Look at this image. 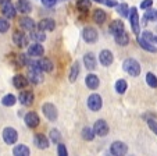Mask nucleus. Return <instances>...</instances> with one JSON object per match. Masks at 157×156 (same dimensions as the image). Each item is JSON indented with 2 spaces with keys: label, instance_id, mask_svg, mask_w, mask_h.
Returning a JSON list of instances; mask_svg holds the SVG:
<instances>
[{
  "label": "nucleus",
  "instance_id": "58836bf2",
  "mask_svg": "<svg viewBox=\"0 0 157 156\" xmlns=\"http://www.w3.org/2000/svg\"><path fill=\"white\" fill-rule=\"evenodd\" d=\"M146 20H150V21H156L157 20V10H149L145 15Z\"/></svg>",
  "mask_w": 157,
  "mask_h": 156
},
{
  "label": "nucleus",
  "instance_id": "b1692460",
  "mask_svg": "<svg viewBox=\"0 0 157 156\" xmlns=\"http://www.w3.org/2000/svg\"><path fill=\"white\" fill-rule=\"evenodd\" d=\"M13 155L14 156H29L31 152H29V148L27 145L21 144V145H17V146L13 149Z\"/></svg>",
  "mask_w": 157,
  "mask_h": 156
},
{
  "label": "nucleus",
  "instance_id": "39448f33",
  "mask_svg": "<svg viewBox=\"0 0 157 156\" xmlns=\"http://www.w3.org/2000/svg\"><path fill=\"white\" fill-rule=\"evenodd\" d=\"M17 139H18V133L13 128V127H7V128L3 130V141L6 142L7 145L15 144Z\"/></svg>",
  "mask_w": 157,
  "mask_h": 156
},
{
  "label": "nucleus",
  "instance_id": "2eb2a0df",
  "mask_svg": "<svg viewBox=\"0 0 157 156\" xmlns=\"http://www.w3.org/2000/svg\"><path fill=\"white\" fill-rule=\"evenodd\" d=\"M15 10H18L22 14H28V13L32 11V4H31L29 0H18Z\"/></svg>",
  "mask_w": 157,
  "mask_h": 156
},
{
  "label": "nucleus",
  "instance_id": "c9c22d12",
  "mask_svg": "<svg viewBox=\"0 0 157 156\" xmlns=\"http://www.w3.org/2000/svg\"><path fill=\"white\" fill-rule=\"evenodd\" d=\"M117 7V11L120 13V14L122 15V17H128V14H129V10H128V6L125 3L120 4V6H116Z\"/></svg>",
  "mask_w": 157,
  "mask_h": 156
},
{
  "label": "nucleus",
  "instance_id": "2f4dec72",
  "mask_svg": "<svg viewBox=\"0 0 157 156\" xmlns=\"http://www.w3.org/2000/svg\"><path fill=\"white\" fill-rule=\"evenodd\" d=\"M82 138L85 139V141H92V139L95 138V131H93V128L85 127V128L82 130Z\"/></svg>",
  "mask_w": 157,
  "mask_h": 156
},
{
  "label": "nucleus",
  "instance_id": "dca6fc26",
  "mask_svg": "<svg viewBox=\"0 0 157 156\" xmlns=\"http://www.w3.org/2000/svg\"><path fill=\"white\" fill-rule=\"evenodd\" d=\"M2 13H3L4 17H7V18H14L17 10H15V7L11 4V2H7V3L2 4Z\"/></svg>",
  "mask_w": 157,
  "mask_h": 156
},
{
  "label": "nucleus",
  "instance_id": "c03bdc74",
  "mask_svg": "<svg viewBox=\"0 0 157 156\" xmlns=\"http://www.w3.org/2000/svg\"><path fill=\"white\" fill-rule=\"evenodd\" d=\"M101 3H104L106 6H110V7H116L117 3L114 2V0H101Z\"/></svg>",
  "mask_w": 157,
  "mask_h": 156
},
{
  "label": "nucleus",
  "instance_id": "a19ab883",
  "mask_svg": "<svg viewBox=\"0 0 157 156\" xmlns=\"http://www.w3.org/2000/svg\"><path fill=\"white\" fill-rule=\"evenodd\" d=\"M151 6H153V0H143L142 3H140V9H143V10L150 9Z\"/></svg>",
  "mask_w": 157,
  "mask_h": 156
},
{
  "label": "nucleus",
  "instance_id": "37998d69",
  "mask_svg": "<svg viewBox=\"0 0 157 156\" xmlns=\"http://www.w3.org/2000/svg\"><path fill=\"white\" fill-rule=\"evenodd\" d=\"M57 0H42V3H43V6L46 7H53L54 4H56Z\"/></svg>",
  "mask_w": 157,
  "mask_h": 156
},
{
  "label": "nucleus",
  "instance_id": "5701e85b",
  "mask_svg": "<svg viewBox=\"0 0 157 156\" xmlns=\"http://www.w3.org/2000/svg\"><path fill=\"white\" fill-rule=\"evenodd\" d=\"M138 43H139V46L142 47V49L147 50L150 53H157V47L153 46V45H151L150 42H147L146 39H143L142 36H138Z\"/></svg>",
  "mask_w": 157,
  "mask_h": 156
},
{
  "label": "nucleus",
  "instance_id": "473e14b6",
  "mask_svg": "<svg viewBox=\"0 0 157 156\" xmlns=\"http://www.w3.org/2000/svg\"><path fill=\"white\" fill-rule=\"evenodd\" d=\"M146 81H147V85L151 88H157V77L153 73H147L146 74Z\"/></svg>",
  "mask_w": 157,
  "mask_h": 156
},
{
  "label": "nucleus",
  "instance_id": "c756f323",
  "mask_svg": "<svg viewBox=\"0 0 157 156\" xmlns=\"http://www.w3.org/2000/svg\"><path fill=\"white\" fill-rule=\"evenodd\" d=\"M15 102H17V98H15L14 95H11V94L6 95V96H4L3 99H2V103H3V106H6V107H11V106H14Z\"/></svg>",
  "mask_w": 157,
  "mask_h": 156
},
{
  "label": "nucleus",
  "instance_id": "f8f14e48",
  "mask_svg": "<svg viewBox=\"0 0 157 156\" xmlns=\"http://www.w3.org/2000/svg\"><path fill=\"white\" fill-rule=\"evenodd\" d=\"M109 31H110V34H113L114 36L118 35V34H121V32H124V31H125V28H124V22H122L121 20H114L113 22L110 24Z\"/></svg>",
  "mask_w": 157,
  "mask_h": 156
},
{
  "label": "nucleus",
  "instance_id": "6e6552de",
  "mask_svg": "<svg viewBox=\"0 0 157 156\" xmlns=\"http://www.w3.org/2000/svg\"><path fill=\"white\" fill-rule=\"evenodd\" d=\"M93 131H95V135L99 137H104L109 134V126L104 120H98L93 126Z\"/></svg>",
  "mask_w": 157,
  "mask_h": 156
},
{
  "label": "nucleus",
  "instance_id": "a18cd8bd",
  "mask_svg": "<svg viewBox=\"0 0 157 156\" xmlns=\"http://www.w3.org/2000/svg\"><path fill=\"white\" fill-rule=\"evenodd\" d=\"M7 2H10V0H0V6H2L3 3H7Z\"/></svg>",
  "mask_w": 157,
  "mask_h": 156
},
{
  "label": "nucleus",
  "instance_id": "6ab92c4d",
  "mask_svg": "<svg viewBox=\"0 0 157 156\" xmlns=\"http://www.w3.org/2000/svg\"><path fill=\"white\" fill-rule=\"evenodd\" d=\"M85 84L89 89H98L100 81H99L98 75H95V74H89V75H86V78H85Z\"/></svg>",
  "mask_w": 157,
  "mask_h": 156
},
{
  "label": "nucleus",
  "instance_id": "f257e3e1",
  "mask_svg": "<svg viewBox=\"0 0 157 156\" xmlns=\"http://www.w3.org/2000/svg\"><path fill=\"white\" fill-rule=\"evenodd\" d=\"M122 68L131 77H138L140 74V64L135 59H127L122 64Z\"/></svg>",
  "mask_w": 157,
  "mask_h": 156
},
{
  "label": "nucleus",
  "instance_id": "a211bd4d",
  "mask_svg": "<svg viewBox=\"0 0 157 156\" xmlns=\"http://www.w3.org/2000/svg\"><path fill=\"white\" fill-rule=\"evenodd\" d=\"M33 144L39 148V149H46L49 148V139L48 137H44L43 134H36L33 138Z\"/></svg>",
  "mask_w": 157,
  "mask_h": 156
},
{
  "label": "nucleus",
  "instance_id": "4c0bfd02",
  "mask_svg": "<svg viewBox=\"0 0 157 156\" xmlns=\"http://www.w3.org/2000/svg\"><path fill=\"white\" fill-rule=\"evenodd\" d=\"M142 38H143V39H146L147 42H156V43H157V36H154L153 34L149 32V31H145V32H143Z\"/></svg>",
  "mask_w": 157,
  "mask_h": 156
},
{
  "label": "nucleus",
  "instance_id": "20e7f679",
  "mask_svg": "<svg viewBox=\"0 0 157 156\" xmlns=\"http://www.w3.org/2000/svg\"><path fill=\"white\" fill-rule=\"evenodd\" d=\"M42 112L43 114L46 116V118L50 121H56L57 120V109L54 106L53 103L48 102V103H43V106H42Z\"/></svg>",
  "mask_w": 157,
  "mask_h": 156
},
{
  "label": "nucleus",
  "instance_id": "aec40b11",
  "mask_svg": "<svg viewBox=\"0 0 157 156\" xmlns=\"http://www.w3.org/2000/svg\"><path fill=\"white\" fill-rule=\"evenodd\" d=\"M43 52H44V49H43V46H42L40 43H32L29 47H28V54H29V56H32V57L42 56V54H43Z\"/></svg>",
  "mask_w": 157,
  "mask_h": 156
},
{
  "label": "nucleus",
  "instance_id": "49530a36",
  "mask_svg": "<svg viewBox=\"0 0 157 156\" xmlns=\"http://www.w3.org/2000/svg\"><path fill=\"white\" fill-rule=\"evenodd\" d=\"M95 2H98V3H101V0H95Z\"/></svg>",
  "mask_w": 157,
  "mask_h": 156
},
{
  "label": "nucleus",
  "instance_id": "e433bc0d",
  "mask_svg": "<svg viewBox=\"0 0 157 156\" xmlns=\"http://www.w3.org/2000/svg\"><path fill=\"white\" fill-rule=\"evenodd\" d=\"M9 28H10L9 21H7L6 18H0V32H2V34L7 32V31H9Z\"/></svg>",
  "mask_w": 157,
  "mask_h": 156
},
{
  "label": "nucleus",
  "instance_id": "7c9ffc66",
  "mask_svg": "<svg viewBox=\"0 0 157 156\" xmlns=\"http://www.w3.org/2000/svg\"><path fill=\"white\" fill-rule=\"evenodd\" d=\"M89 7H90V0H78L77 2V9L81 13H88Z\"/></svg>",
  "mask_w": 157,
  "mask_h": 156
},
{
  "label": "nucleus",
  "instance_id": "f03ea898",
  "mask_svg": "<svg viewBox=\"0 0 157 156\" xmlns=\"http://www.w3.org/2000/svg\"><path fill=\"white\" fill-rule=\"evenodd\" d=\"M129 21H131V28H132V32L135 34L136 36H139V15H138V10L135 7L129 10Z\"/></svg>",
  "mask_w": 157,
  "mask_h": 156
},
{
  "label": "nucleus",
  "instance_id": "412c9836",
  "mask_svg": "<svg viewBox=\"0 0 157 156\" xmlns=\"http://www.w3.org/2000/svg\"><path fill=\"white\" fill-rule=\"evenodd\" d=\"M20 27L24 31H32L35 30V21L29 17H22L20 18Z\"/></svg>",
  "mask_w": 157,
  "mask_h": 156
},
{
  "label": "nucleus",
  "instance_id": "cd10ccee",
  "mask_svg": "<svg viewBox=\"0 0 157 156\" xmlns=\"http://www.w3.org/2000/svg\"><path fill=\"white\" fill-rule=\"evenodd\" d=\"M79 75V63L75 62L71 67V71H70V82H75Z\"/></svg>",
  "mask_w": 157,
  "mask_h": 156
},
{
  "label": "nucleus",
  "instance_id": "79ce46f5",
  "mask_svg": "<svg viewBox=\"0 0 157 156\" xmlns=\"http://www.w3.org/2000/svg\"><path fill=\"white\" fill-rule=\"evenodd\" d=\"M147 124H149V127H150V130L153 131L154 134L157 135V123L154 120H147Z\"/></svg>",
  "mask_w": 157,
  "mask_h": 156
},
{
  "label": "nucleus",
  "instance_id": "1a4fd4ad",
  "mask_svg": "<svg viewBox=\"0 0 157 156\" xmlns=\"http://www.w3.org/2000/svg\"><path fill=\"white\" fill-rule=\"evenodd\" d=\"M13 41H14V43L17 45L18 47H24L28 45L27 35H25L24 32H21V31H15V32L13 34Z\"/></svg>",
  "mask_w": 157,
  "mask_h": 156
},
{
  "label": "nucleus",
  "instance_id": "ddd939ff",
  "mask_svg": "<svg viewBox=\"0 0 157 156\" xmlns=\"http://www.w3.org/2000/svg\"><path fill=\"white\" fill-rule=\"evenodd\" d=\"M28 84H29L28 82V78L24 77L22 74H17V75L13 77V85H14L17 89H24Z\"/></svg>",
  "mask_w": 157,
  "mask_h": 156
},
{
  "label": "nucleus",
  "instance_id": "0eeeda50",
  "mask_svg": "<svg viewBox=\"0 0 157 156\" xmlns=\"http://www.w3.org/2000/svg\"><path fill=\"white\" fill-rule=\"evenodd\" d=\"M82 38L86 43H93L98 39V31L92 27H86L85 30L82 31Z\"/></svg>",
  "mask_w": 157,
  "mask_h": 156
},
{
  "label": "nucleus",
  "instance_id": "f3484780",
  "mask_svg": "<svg viewBox=\"0 0 157 156\" xmlns=\"http://www.w3.org/2000/svg\"><path fill=\"white\" fill-rule=\"evenodd\" d=\"M38 27L40 31H53L54 28H56V22H54V20H52V18H43V20L40 21V22L38 24Z\"/></svg>",
  "mask_w": 157,
  "mask_h": 156
},
{
  "label": "nucleus",
  "instance_id": "a878e982",
  "mask_svg": "<svg viewBox=\"0 0 157 156\" xmlns=\"http://www.w3.org/2000/svg\"><path fill=\"white\" fill-rule=\"evenodd\" d=\"M106 18H107V14L101 9H96L93 11V21L96 24H103L106 21Z\"/></svg>",
  "mask_w": 157,
  "mask_h": 156
},
{
  "label": "nucleus",
  "instance_id": "72a5a7b5",
  "mask_svg": "<svg viewBox=\"0 0 157 156\" xmlns=\"http://www.w3.org/2000/svg\"><path fill=\"white\" fill-rule=\"evenodd\" d=\"M128 85H127V81L125 80H118L116 82V91L118 92V94H124L125 91H127Z\"/></svg>",
  "mask_w": 157,
  "mask_h": 156
},
{
  "label": "nucleus",
  "instance_id": "4468645a",
  "mask_svg": "<svg viewBox=\"0 0 157 156\" xmlns=\"http://www.w3.org/2000/svg\"><path fill=\"white\" fill-rule=\"evenodd\" d=\"M113 60H114L113 53H111L110 50H101V52H100V56H99V62H100L103 66H106V67L111 66Z\"/></svg>",
  "mask_w": 157,
  "mask_h": 156
},
{
  "label": "nucleus",
  "instance_id": "4be33fe9",
  "mask_svg": "<svg viewBox=\"0 0 157 156\" xmlns=\"http://www.w3.org/2000/svg\"><path fill=\"white\" fill-rule=\"evenodd\" d=\"M83 63H85V66H86V68L88 70H95L96 68V57H95V54L93 53H86L85 56H83Z\"/></svg>",
  "mask_w": 157,
  "mask_h": 156
},
{
  "label": "nucleus",
  "instance_id": "ea45409f",
  "mask_svg": "<svg viewBox=\"0 0 157 156\" xmlns=\"http://www.w3.org/2000/svg\"><path fill=\"white\" fill-rule=\"evenodd\" d=\"M57 152H59V156H68L67 148H65V145H63V144H59V146H57Z\"/></svg>",
  "mask_w": 157,
  "mask_h": 156
},
{
  "label": "nucleus",
  "instance_id": "7ed1b4c3",
  "mask_svg": "<svg viewBox=\"0 0 157 156\" xmlns=\"http://www.w3.org/2000/svg\"><path fill=\"white\" fill-rule=\"evenodd\" d=\"M103 106V99H101L100 95L98 94H92L88 98V107L93 112H99Z\"/></svg>",
  "mask_w": 157,
  "mask_h": 156
},
{
  "label": "nucleus",
  "instance_id": "9d476101",
  "mask_svg": "<svg viewBox=\"0 0 157 156\" xmlns=\"http://www.w3.org/2000/svg\"><path fill=\"white\" fill-rule=\"evenodd\" d=\"M18 100H20L24 106H29V105H32V103H33L35 96H33V94L31 91H22V92H20Z\"/></svg>",
  "mask_w": 157,
  "mask_h": 156
},
{
  "label": "nucleus",
  "instance_id": "9b49d317",
  "mask_svg": "<svg viewBox=\"0 0 157 156\" xmlns=\"http://www.w3.org/2000/svg\"><path fill=\"white\" fill-rule=\"evenodd\" d=\"M40 120H39V116L36 114L35 112H29L25 116V124H27L29 128H36L39 126Z\"/></svg>",
  "mask_w": 157,
  "mask_h": 156
},
{
  "label": "nucleus",
  "instance_id": "f704fd0d",
  "mask_svg": "<svg viewBox=\"0 0 157 156\" xmlns=\"http://www.w3.org/2000/svg\"><path fill=\"white\" fill-rule=\"evenodd\" d=\"M50 139L54 144H59L60 139H61V134H60L59 130H52L50 131Z\"/></svg>",
  "mask_w": 157,
  "mask_h": 156
},
{
  "label": "nucleus",
  "instance_id": "423d86ee",
  "mask_svg": "<svg viewBox=\"0 0 157 156\" xmlns=\"http://www.w3.org/2000/svg\"><path fill=\"white\" fill-rule=\"evenodd\" d=\"M110 150H111V153H113L114 156H125L128 152V146H127V144H124V142L116 141L111 144Z\"/></svg>",
  "mask_w": 157,
  "mask_h": 156
},
{
  "label": "nucleus",
  "instance_id": "c85d7f7f",
  "mask_svg": "<svg viewBox=\"0 0 157 156\" xmlns=\"http://www.w3.org/2000/svg\"><path fill=\"white\" fill-rule=\"evenodd\" d=\"M116 38V42L118 45H121V46H127L128 43H129V36H128V34L125 32H121V34H118V35H116L114 36Z\"/></svg>",
  "mask_w": 157,
  "mask_h": 156
},
{
  "label": "nucleus",
  "instance_id": "393cba45",
  "mask_svg": "<svg viewBox=\"0 0 157 156\" xmlns=\"http://www.w3.org/2000/svg\"><path fill=\"white\" fill-rule=\"evenodd\" d=\"M39 67H40L42 71H46V73H52L53 71V63H52L50 59H46V57H43V59H40L38 62Z\"/></svg>",
  "mask_w": 157,
  "mask_h": 156
},
{
  "label": "nucleus",
  "instance_id": "bb28decb",
  "mask_svg": "<svg viewBox=\"0 0 157 156\" xmlns=\"http://www.w3.org/2000/svg\"><path fill=\"white\" fill-rule=\"evenodd\" d=\"M31 39L35 41L36 43H40V42H43L44 39H46V35H44V32L40 30H32L31 31Z\"/></svg>",
  "mask_w": 157,
  "mask_h": 156
}]
</instances>
